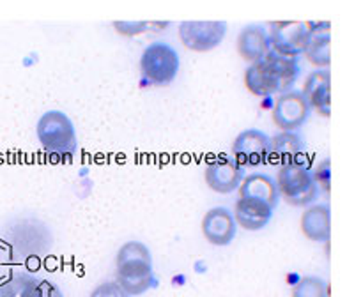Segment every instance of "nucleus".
<instances>
[{
    "label": "nucleus",
    "instance_id": "1",
    "mask_svg": "<svg viewBox=\"0 0 354 297\" xmlns=\"http://www.w3.org/2000/svg\"><path fill=\"white\" fill-rule=\"evenodd\" d=\"M277 186L280 197L296 207H308L315 202L319 195V184L315 181V173L310 166L298 163H289L278 169Z\"/></svg>",
    "mask_w": 354,
    "mask_h": 297
},
{
    "label": "nucleus",
    "instance_id": "2",
    "mask_svg": "<svg viewBox=\"0 0 354 297\" xmlns=\"http://www.w3.org/2000/svg\"><path fill=\"white\" fill-rule=\"evenodd\" d=\"M36 135L41 147L53 154H75L78 145L77 129L61 110H48L39 117Z\"/></svg>",
    "mask_w": 354,
    "mask_h": 297
},
{
    "label": "nucleus",
    "instance_id": "3",
    "mask_svg": "<svg viewBox=\"0 0 354 297\" xmlns=\"http://www.w3.org/2000/svg\"><path fill=\"white\" fill-rule=\"evenodd\" d=\"M181 59L174 46L163 41L147 44L140 55V73L147 84L156 87L170 85L179 75Z\"/></svg>",
    "mask_w": 354,
    "mask_h": 297
},
{
    "label": "nucleus",
    "instance_id": "4",
    "mask_svg": "<svg viewBox=\"0 0 354 297\" xmlns=\"http://www.w3.org/2000/svg\"><path fill=\"white\" fill-rule=\"evenodd\" d=\"M229 30L225 21H181L177 34L186 48L197 53L213 52L223 43Z\"/></svg>",
    "mask_w": 354,
    "mask_h": 297
},
{
    "label": "nucleus",
    "instance_id": "5",
    "mask_svg": "<svg viewBox=\"0 0 354 297\" xmlns=\"http://www.w3.org/2000/svg\"><path fill=\"white\" fill-rule=\"evenodd\" d=\"M271 52L278 55L298 59L303 55L312 37L305 21H273L270 28Z\"/></svg>",
    "mask_w": 354,
    "mask_h": 297
},
{
    "label": "nucleus",
    "instance_id": "6",
    "mask_svg": "<svg viewBox=\"0 0 354 297\" xmlns=\"http://www.w3.org/2000/svg\"><path fill=\"white\" fill-rule=\"evenodd\" d=\"M310 113H312V108L301 90L292 88V90L278 94L273 110H271V119L280 131L296 133L306 124Z\"/></svg>",
    "mask_w": 354,
    "mask_h": 297
},
{
    "label": "nucleus",
    "instance_id": "7",
    "mask_svg": "<svg viewBox=\"0 0 354 297\" xmlns=\"http://www.w3.org/2000/svg\"><path fill=\"white\" fill-rule=\"evenodd\" d=\"M270 137L261 129H245L234 138L232 160L243 169H257L268 163Z\"/></svg>",
    "mask_w": 354,
    "mask_h": 297
},
{
    "label": "nucleus",
    "instance_id": "8",
    "mask_svg": "<svg viewBox=\"0 0 354 297\" xmlns=\"http://www.w3.org/2000/svg\"><path fill=\"white\" fill-rule=\"evenodd\" d=\"M204 179L207 188L213 189L220 195H229V193L238 191L245 179V169L239 166L232 156L220 154L218 157L211 160L204 170Z\"/></svg>",
    "mask_w": 354,
    "mask_h": 297
},
{
    "label": "nucleus",
    "instance_id": "9",
    "mask_svg": "<svg viewBox=\"0 0 354 297\" xmlns=\"http://www.w3.org/2000/svg\"><path fill=\"white\" fill-rule=\"evenodd\" d=\"M202 236L205 237V241L213 246H229L236 239L238 233V223L234 220L232 211H229L223 205L213 207L202 218Z\"/></svg>",
    "mask_w": 354,
    "mask_h": 297
},
{
    "label": "nucleus",
    "instance_id": "10",
    "mask_svg": "<svg viewBox=\"0 0 354 297\" xmlns=\"http://www.w3.org/2000/svg\"><path fill=\"white\" fill-rule=\"evenodd\" d=\"M115 281L129 297L142 296L156 287L153 262H124L115 265Z\"/></svg>",
    "mask_w": 354,
    "mask_h": 297
},
{
    "label": "nucleus",
    "instance_id": "11",
    "mask_svg": "<svg viewBox=\"0 0 354 297\" xmlns=\"http://www.w3.org/2000/svg\"><path fill=\"white\" fill-rule=\"evenodd\" d=\"M303 96L308 101L310 108L330 117L331 113V75L330 69H315L306 77L303 85Z\"/></svg>",
    "mask_w": 354,
    "mask_h": 297
},
{
    "label": "nucleus",
    "instance_id": "12",
    "mask_svg": "<svg viewBox=\"0 0 354 297\" xmlns=\"http://www.w3.org/2000/svg\"><path fill=\"white\" fill-rule=\"evenodd\" d=\"M273 207L264 202L254 200V198H239L234 205V220L241 227L243 230L248 232H259L270 225L273 220Z\"/></svg>",
    "mask_w": 354,
    "mask_h": 297
},
{
    "label": "nucleus",
    "instance_id": "13",
    "mask_svg": "<svg viewBox=\"0 0 354 297\" xmlns=\"http://www.w3.org/2000/svg\"><path fill=\"white\" fill-rule=\"evenodd\" d=\"M271 52L270 34L262 25H246L238 36V53L248 64L264 61Z\"/></svg>",
    "mask_w": 354,
    "mask_h": 297
},
{
    "label": "nucleus",
    "instance_id": "14",
    "mask_svg": "<svg viewBox=\"0 0 354 297\" xmlns=\"http://www.w3.org/2000/svg\"><path fill=\"white\" fill-rule=\"evenodd\" d=\"M301 232L314 242H328L331 237V209L328 204H312L305 207L299 221Z\"/></svg>",
    "mask_w": 354,
    "mask_h": 297
},
{
    "label": "nucleus",
    "instance_id": "15",
    "mask_svg": "<svg viewBox=\"0 0 354 297\" xmlns=\"http://www.w3.org/2000/svg\"><path fill=\"white\" fill-rule=\"evenodd\" d=\"M239 198H254V200L264 202V204L277 207L280 202V191H278L274 177L264 172H254L245 175L241 186L238 188Z\"/></svg>",
    "mask_w": 354,
    "mask_h": 297
},
{
    "label": "nucleus",
    "instance_id": "16",
    "mask_svg": "<svg viewBox=\"0 0 354 297\" xmlns=\"http://www.w3.org/2000/svg\"><path fill=\"white\" fill-rule=\"evenodd\" d=\"M303 140L298 133L280 131L277 137L270 138V154L268 161H273L277 165H289L298 163L303 156Z\"/></svg>",
    "mask_w": 354,
    "mask_h": 297
},
{
    "label": "nucleus",
    "instance_id": "17",
    "mask_svg": "<svg viewBox=\"0 0 354 297\" xmlns=\"http://www.w3.org/2000/svg\"><path fill=\"white\" fill-rule=\"evenodd\" d=\"M245 85L250 93L257 97H271L274 94H280L277 77L266 61L255 62L246 68Z\"/></svg>",
    "mask_w": 354,
    "mask_h": 297
},
{
    "label": "nucleus",
    "instance_id": "18",
    "mask_svg": "<svg viewBox=\"0 0 354 297\" xmlns=\"http://www.w3.org/2000/svg\"><path fill=\"white\" fill-rule=\"evenodd\" d=\"M264 61L268 62V66H270L271 71L277 77L280 94L292 90L299 78V71H301L298 59H290V57H283L274 52H270L266 55Z\"/></svg>",
    "mask_w": 354,
    "mask_h": 297
},
{
    "label": "nucleus",
    "instance_id": "19",
    "mask_svg": "<svg viewBox=\"0 0 354 297\" xmlns=\"http://www.w3.org/2000/svg\"><path fill=\"white\" fill-rule=\"evenodd\" d=\"M306 61L317 69H330L331 66V36L330 32H314L305 53Z\"/></svg>",
    "mask_w": 354,
    "mask_h": 297
},
{
    "label": "nucleus",
    "instance_id": "20",
    "mask_svg": "<svg viewBox=\"0 0 354 297\" xmlns=\"http://www.w3.org/2000/svg\"><path fill=\"white\" fill-rule=\"evenodd\" d=\"M292 297H330L328 283L319 276H303L294 285Z\"/></svg>",
    "mask_w": 354,
    "mask_h": 297
},
{
    "label": "nucleus",
    "instance_id": "21",
    "mask_svg": "<svg viewBox=\"0 0 354 297\" xmlns=\"http://www.w3.org/2000/svg\"><path fill=\"white\" fill-rule=\"evenodd\" d=\"M36 281L37 278L28 274H15L0 285V297H28V292Z\"/></svg>",
    "mask_w": 354,
    "mask_h": 297
},
{
    "label": "nucleus",
    "instance_id": "22",
    "mask_svg": "<svg viewBox=\"0 0 354 297\" xmlns=\"http://www.w3.org/2000/svg\"><path fill=\"white\" fill-rule=\"evenodd\" d=\"M124 262H153L151 249L140 241H128L119 248L115 257V265Z\"/></svg>",
    "mask_w": 354,
    "mask_h": 297
},
{
    "label": "nucleus",
    "instance_id": "23",
    "mask_svg": "<svg viewBox=\"0 0 354 297\" xmlns=\"http://www.w3.org/2000/svg\"><path fill=\"white\" fill-rule=\"evenodd\" d=\"M169 21H113V28L122 36H138L145 32H158L169 27Z\"/></svg>",
    "mask_w": 354,
    "mask_h": 297
},
{
    "label": "nucleus",
    "instance_id": "24",
    "mask_svg": "<svg viewBox=\"0 0 354 297\" xmlns=\"http://www.w3.org/2000/svg\"><path fill=\"white\" fill-rule=\"evenodd\" d=\"M28 297H64L61 289L50 280H37L28 292Z\"/></svg>",
    "mask_w": 354,
    "mask_h": 297
},
{
    "label": "nucleus",
    "instance_id": "25",
    "mask_svg": "<svg viewBox=\"0 0 354 297\" xmlns=\"http://www.w3.org/2000/svg\"><path fill=\"white\" fill-rule=\"evenodd\" d=\"M88 297H129L121 287L117 285V281H103L91 292Z\"/></svg>",
    "mask_w": 354,
    "mask_h": 297
}]
</instances>
